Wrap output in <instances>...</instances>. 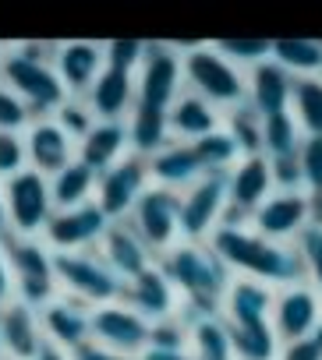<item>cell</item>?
Wrapping results in <instances>:
<instances>
[{
  "label": "cell",
  "instance_id": "603a6c76",
  "mask_svg": "<svg viewBox=\"0 0 322 360\" xmlns=\"http://www.w3.org/2000/svg\"><path fill=\"white\" fill-rule=\"evenodd\" d=\"M290 92H294V78L273 57L244 71V103L259 117L287 113L290 110Z\"/></svg>",
  "mask_w": 322,
  "mask_h": 360
},
{
  "label": "cell",
  "instance_id": "f35d334b",
  "mask_svg": "<svg viewBox=\"0 0 322 360\" xmlns=\"http://www.w3.org/2000/svg\"><path fill=\"white\" fill-rule=\"evenodd\" d=\"M297 258H301V272H304V283L322 297V226H308L301 237H297Z\"/></svg>",
  "mask_w": 322,
  "mask_h": 360
},
{
  "label": "cell",
  "instance_id": "3957f363",
  "mask_svg": "<svg viewBox=\"0 0 322 360\" xmlns=\"http://www.w3.org/2000/svg\"><path fill=\"white\" fill-rule=\"evenodd\" d=\"M0 82H4L32 120L54 117L68 92L54 71V43H22L15 50H0Z\"/></svg>",
  "mask_w": 322,
  "mask_h": 360
},
{
  "label": "cell",
  "instance_id": "8992f818",
  "mask_svg": "<svg viewBox=\"0 0 322 360\" xmlns=\"http://www.w3.org/2000/svg\"><path fill=\"white\" fill-rule=\"evenodd\" d=\"M57 286L64 297L103 307L124 297V283L110 272V265L99 258V251H78V255H57Z\"/></svg>",
  "mask_w": 322,
  "mask_h": 360
},
{
  "label": "cell",
  "instance_id": "836d02e7",
  "mask_svg": "<svg viewBox=\"0 0 322 360\" xmlns=\"http://www.w3.org/2000/svg\"><path fill=\"white\" fill-rule=\"evenodd\" d=\"M290 117L297 120L301 134H322V75L318 78H294Z\"/></svg>",
  "mask_w": 322,
  "mask_h": 360
},
{
  "label": "cell",
  "instance_id": "484cf974",
  "mask_svg": "<svg viewBox=\"0 0 322 360\" xmlns=\"http://www.w3.org/2000/svg\"><path fill=\"white\" fill-rule=\"evenodd\" d=\"M85 103L96 120H128V113L135 110V75L103 68V75L89 89Z\"/></svg>",
  "mask_w": 322,
  "mask_h": 360
},
{
  "label": "cell",
  "instance_id": "d6986e66",
  "mask_svg": "<svg viewBox=\"0 0 322 360\" xmlns=\"http://www.w3.org/2000/svg\"><path fill=\"white\" fill-rule=\"evenodd\" d=\"M124 304H131L149 325L156 321H167L181 311V297L174 290V283L163 276L159 265H149L142 276H135L131 283H124Z\"/></svg>",
  "mask_w": 322,
  "mask_h": 360
},
{
  "label": "cell",
  "instance_id": "c3c4849f",
  "mask_svg": "<svg viewBox=\"0 0 322 360\" xmlns=\"http://www.w3.org/2000/svg\"><path fill=\"white\" fill-rule=\"evenodd\" d=\"M8 300H15V279H11V265H8L4 240H0V307H4Z\"/></svg>",
  "mask_w": 322,
  "mask_h": 360
},
{
  "label": "cell",
  "instance_id": "9c48e42d",
  "mask_svg": "<svg viewBox=\"0 0 322 360\" xmlns=\"http://www.w3.org/2000/svg\"><path fill=\"white\" fill-rule=\"evenodd\" d=\"M181 92H185L181 50L174 43H149L145 60L135 71V103L167 113Z\"/></svg>",
  "mask_w": 322,
  "mask_h": 360
},
{
  "label": "cell",
  "instance_id": "44dd1931",
  "mask_svg": "<svg viewBox=\"0 0 322 360\" xmlns=\"http://www.w3.org/2000/svg\"><path fill=\"white\" fill-rule=\"evenodd\" d=\"M43 346H47V335H43L36 307L22 300H8L0 307V349H4L8 360H32Z\"/></svg>",
  "mask_w": 322,
  "mask_h": 360
},
{
  "label": "cell",
  "instance_id": "f6af8a7d",
  "mask_svg": "<svg viewBox=\"0 0 322 360\" xmlns=\"http://www.w3.org/2000/svg\"><path fill=\"white\" fill-rule=\"evenodd\" d=\"M29 110L22 106V99L0 82V131H25L29 127Z\"/></svg>",
  "mask_w": 322,
  "mask_h": 360
},
{
  "label": "cell",
  "instance_id": "d6a6232c",
  "mask_svg": "<svg viewBox=\"0 0 322 360\" xmlns=\"http://www.w3.org/2000/svg\"><path fill=\"white\" fill-rule=\"evenodd\" d=\"M290 78H318L322 75V39H273L269 53Z\"/></svg>",
  "mask_w": 322,
  "mask_h": 360
},
{
  "label": "cell",
  "instance_id": "ab89813d",
  "mask_svg": "<svg viewBox=\"0 0 322 360\" xmlns=\"http://www.w3.org/2000/svg\"><path fill=\"white\" fill-rule=\"evenodd\" d=\"M297 166H301V188L311 198L322 195V134H304L297 148Z\"/></svg>",
  "mask_w": 322,
  "mask_h": 360
},
{
  "label": "cell",
  "instance_id": "6da1fadb",
  "mask_svg": "<svg viewBox=\"0 0 322 360\" xmlns=\"http://www.w3.org/2000/svg\"><path fill=\"white\" fill-rule=\"evenodd\" d=\"M213 251L223 258V265L230 269V276L241 279H255L269 290H283L290 283H301V258L294 244H273L266 237H259L248 223L241 226H220L209 237Z\"/></svg>",
  "mask_w": 322,
  "mask_h": 360
},
{
  "label": "cell",
  "instance_id": "f1b7e54d",
  "mask_svg": "<svg viewBox=\"0 0 322 360\" xmlns=\"http://www.w3.org/2000/svg\"><path fill=\"white\" fill-rule=\"evenodd\" d=\"M230 335L234 360H276L280 339L273 332V321H223Z\"/></svg>",
  "mask_w": 322,
  "mask_h": 360
},
{
  "label": "cell",
  "instance_id": "681fc988",
  "mask_svg": "<svg viewBox=\"0 0 322 360\" xmlns=\"http://www.w3.org/2000/svg\"><path fill=\"white\" fill-rule=\"evenodd\" d=\"M138 360H195L188 349H156V346H145V353Z\"/></svg>",
  "mask_w": 322,
  "mask_h": 360
},
{
  "label": "cell",
  "instance_id": "cb8c5ba5",
  "mask_svg": "<svg viewBox=\"0 0 322 360\" xmlns=\"http://www.w3.org/2000/svg\"><path fill=\"white\" fill-rule=\"evenodd\" d=\"M167 127H171V141L195 145L199 138H206V134L223 127V110H216L213 103H206L202 96L185 89L174 99V106L167 110Z\"/></svg>",
  "mask_w": 322,
  "mask_h": 360
},
{
  "label": "cell",
  "instance_id": "52a82bcc",
  "mask_svg": "<svg viewBox=\"0 0 322 360\" xmlns=\"http://www.w3.org/2000/svg\"><path fill=\"white\" fill-rule=\"evenodd\" d=\"M4 205H8V237H43L54 209L50 176L36 169H22L4 180Z\"/></svg>",
  "mask_w": 322,
  "mask_h": 360
},
{
  "label": "cell",
  "instance_id": "1f68e13d",
  "mask_svg": "<svg viewBox=\"0 0 322 360\" xmlns=\"http://www.w3.org/2000/svg\"><path fill=\"white\" fill-rule=\"evenodd\" d=\"M96 173L85 162H68L57 176H50V195H54V209H78L96 202Z\"/></svg>",
  "mask_w": 322,
  "mask_h": 360
},
{
  "label": "cell",
  "instance_id": "ee69618b",
  "mask_svg": "<svg viewBox=\"0 0 322 360\" xmlns=\"http://www.w3.org/2000/svg\"><path fill=\"white\" fill-rule=\"evenodd\" d=\"M149 346L156 349H188V325L181 314L167 318V321H156L149 328Z\"/></svg>",
  "mask_w": 322,
  "mask_h": 360
},
{
  "label": "cell",
  "instance_id": "816d5d0a",
  "mask_svg": "<svg viewBox=\"0 0 322 360\" xmlns=\"http://www.w3.org/2000/svg\"><path fill=\"white\" fill-rule=\"evenodd\" d=\"M8 237V205H4V184H0V240Z\"/></svg>",
  "mask_w": 322,
  "mask_h": 360
},
{
  "label": "cell",
  "instance_id": "9f6ffc18",
  "mask_svg": "<svg viewBox=\"0 0 322 360\" xmlns=\"http://www.w3.org/2000/svg\"><path fill=\"white\" fill-rule=\"evenodd\" d=\"M0 360H8V356H0Z\"/></svg>",
  "mask_w": 322,
  "mask_h": 360
},
{
  "label": "cell",
  "instance_id": "4316f807",
  "mask_svg": "<svg viewBox=\"0 0 322 360\" xmlns=\"http://www.w3.org/2000/svg\"><path fill=\"white\" fill-rule=\"evenodd\" d=\"M149 176L152 184L171 188V191H188L195 180H202V162L195 159L192 145L185 141H171L167 148H159L156 155H149Z\"/></svg>",
  "mask_w": 322,
  "mask_h": 360
},
{
  "label": "cell",
  "instance_id": "60d3db41",
  "mask_svg": "<svg viewBox=\"0 0 322 360\" xmlns=\"http://www.w3.org/2000/svg\"><path fill=\"white\" fill-rule=\"evenodd\" d=\"M54 120H57V127H61L75 145L96 127V117H92V110H89L85 99H64V106L54 113Z\"/></svg>",
  "mask_w": 322,
  "mask_h": 360
},
{
  "label": "cell",
  "instance_id": "ac0fdd59",
  "mask_svg": "<svg viewBox=\"0 0 322 360\" xmlns=\"http://www.w3.org/2000/svg\"><path fill=\"white\" fill-rule=\"evenodd\" d=\"M39 325H43L47 342L57 346V349L75 353L85 342H92V307H85V304H78L64 293L39 311Z\"/></svg>",
  "mask_w": 322,
  "mask_h": 360
},
{
  "label": "cell",
  "instance_id": "d4e9b609",
  "mask_svg": "<svg viewBox=\"0 0 322 360\" xmlns=\"http://www.w3.org/2000/svg\"><path fill=\"white\" fill-rule=\"evenodd\" d=\"M131 152L128 120H96V127L78 141V162H85L96 176L106 173L113 162H120Z\"/></svg>",
  "mask_w": 322,
  "mask_h": 360
},
{
  "label": "cell",
  "instance_id": "277c9868",
  "mask_svg": "<svg viewBox=\"0 0 322 360\" xmlns=\"http://www.w3.org/2000/svg\"><path fill=\"white\" fill-rule=\"evenodd\" d=\"M181 50L185 89L213 103L216 110H234L244 103V71L230 64L213 43H174Z\"/></svg>",
  "mask_w": 322,
  "mask_h": 360
},
{
  "label": "cell",
  "instance_id": "4dcf8cb0",
  "mask_svg": "<svg viewBox=\"0 0 322 360\" xmlns=\"http://www.w3.org/2000/svg\"><path fill=\"white\" fill-rule=\"evenodd\" d=\"M128 138H131V152L149 159L156 155L159 148L171 145V127H167V113L163 110H149V106H138L128 113Z\"/></svg>",
  "mask_w": 322,
  "mask_h": 360
},
{
  "label": "cell",
  "instance_id": "db71d44e",
  "mask_svg": "<svg viewBox=\"0 0 322 360\" xmlns=\"http://www.w3.org/2000/svg\"><path fill=\"white\" fill-rule=\"evenodd\" d=\"M311 339L318 342V349H322V318H318V325H315V332H311Z\"/></svg>",
  "mask_w": 322,
  "mask_h": 360
},
{
  "label": "cell",
  "instance_id": "ffe728a7",
  "mask_svg": "<svg viewBox=\"0 0 322 360\" xmlns=\"http://www.w3.org/2000/svg\"><path fill=\"white\" fill-rule=\"evenodd\" d=\"M25 152H29V169L43 176H57L68 162L78 159V145L57 127L54 117L29 120L25 127Z\"/></svg>",
  "mask_w": 322,
  "mask_h": 360
},
{
  "label": "cell",
  "instance_id": "7a4b0ae2",
  "mask_svg": "<svg viewBox=\"0 0 322 360\" xmlns=\"http://www.w3.org/2000/svg\"><path fill=\"white\" fill-rule=\"evenodd\" d=\"M156 265L163 269V276L174 283L178 297H181V311L178 314H220L223 293L230 286V269L223 265V258L213 251V244H192L181 240L174 244L167 255H159Z\"/></svg>",
  "mask_w": 322,
  "mask_h": 360
},
{
  "label": "cell",
  "instance_id": "83f0119b",
  "mask_svg": "<svg viewBox=\"0 0 322 360\" xmlns=\"http://www.w3.org/2000/svg\"><path fill=\"white\" fill-rule=\"evenodd\" d=\"M273 297H276V290H269L255 279L234 276L223 293L220 318L223 321H273Z\"/></svg>",
  "mask_w": 322,
  "mask_h": 360
},
{
  "label": "cell",
  "instance_id": "ba28073f",
  "mask_svg": "<svg viewBox=\"0 0 322 360\" xmlns=\"http://www.w3.org/2000/svg\"><path fill=\"white\" fill-rule=\"evenodd\" d=\"M128 223L156 258L167 255L174 244H181V191L152 184L131 209Z\"/></svg>",
  "mask_w": 322,
  "mask_h": 360
},
{
  "label": "cell",
  "instance_id": "d590c367",
  "mask_svg": "<svg viewBox=\"0 0 322 360\" xmlns=\"http://www.w3.org/2000/svg\"><path fill=\"white\" fill-rule=\"evenodd\" d=\"M223 131L230 134L241 155H262V117L248 103L223 113Z\"/></svg>",
  "mask_w": 322,
  "mask_h": 360
},
{
  "label": "cell",
  "instance_id": "f907efd6",
  "mask_svg": "<svg viewBox=\"0 0 322 360\" xmlns=\"http://www.w3.org/2000/svg\"><path fill=\"white\" fill-rule=\"evenodd\" d=\"M32 360H75V356H71L68 349H57V346H50V342H47V346H43V349H39Z\"/></svg>",
  "mask_w": 322,
  "mask_h": 360
},
{
  "label": "cell",
  "instance_id": "2e32d148",
  "mask_svg": "<svg viewBox=\"0 0 322 360\" xmlns=\"http://www.w3.org/2000/svg\"><path fill=\"white\" fill-rule=\"evenodd\" d=\"M318 318H322V297L304 279L276 290V297H273V332H276L280 342L311 335Z\"/></svg>",
  "mask_w": 322,
  "mask_h": 360
},
{
  "label": "cell",
  "instance_id": "11a10c76",
  "mask_svg": "<svg viewBox=\"0 0 322 360\" xmlns=\"http://www.w3.org/2000/svg\"><path fill=\"white\" fill-rule=\"evenodd\" d=\"M0 356H4V349H0Z\"/></svg>",
  "mask_w": 322,
  "mask_h": 360
},
{
  "label": "cell",
  "instance_id": "bcb514c9",
  "mask_svg": "<svg viewBox=\"0 0 322 360\" xmlns=\"http://www.w3.org/2000/svg\"><path fill=\"white\" fill-rule=\"evenodd\" d=\"M276 360H322V349L311 335L304 339H290V342H280V356Z\"/></svg>",
  "mask_w": 322,
  "mask_h": 360
},
{
  "label": "cell",
  "instance_id": "7402d4cb",
  "mask_svg": "<svg viewBox=\"0 0 322 360\" xmlns=\"http://www.w3.org/2000/svg\"><path fill=\"white\" fill-rule=\"evenodd\" d=\"M99 258L110 265V272L120 279V283H131L135 276H142L149 265H156V255L142 244V237L131 230L128 219L120 223H110V230L103 233L99 240Z\"/></svg>",
  "mask_w": 322,
  "mask_h": 360
},
{
  "label": "cell",
  "instance_id": "f5cc1de1",
  "mask_svg": "<svg viewBox=\"0 0 322 360\" xmlns=\"http://www.w3.org/2000/svg\"><path fill=\"white\" fill-rule=\"evenodd\" d=\"M311 216H315V226H322V195L311 198Z\"/></svg>",
  "mask_w": 322,
  "mask_h": 360
},
{
  "label": "cell",
  "instance_id": "4fadbf2b",
  "mask_svg": "<svg viewBox=\"0 0 322 360\" xmlns=\"http://www.w3.org/2000/svg\"><path fill=\"white\" fill-rule=\"evenodd\" d=\"M110 230V219L96 202L78 205V209H57L43 230V244L54 255H78V251H96L103 233Z\"/></svg>",
  "mask_w": 322,
  "mask_h": 360
},
{
  "label": "cell",
  "instance_id": "74e56055",
  "mask_svg": "<svg viewBox=\"0 0 322 360\" xmlns=\"http://www.w3.org/2000/svg\"><path fill=\"white\" fill-rule=\"evenodd\" d=\"M213 46H216L230 64H237L241 71H248V68L269 60V53H273V39H259V36H230V39H216Z\"/></svg>",
  "mask_w": 322,
  "mask_h": 360
},
{
  "label": "cell",
  "instance_id": "7dc6e473",
  "mask_svg": "<svg viewBox=\"0 0 322 360\" xmlns=\"http://www.w3.org/2000/svg\"><path fill=\"white\" fill-rule=\"evenodd\" d=\"M71 356H75V360H138V356H128V353L103 349V346H96V342H85V346H82V349H75Z\"/></svg>",
  "mask_w": 322,
  "mask_h": 360
},
{
  "label": "cell",
  "instance_id": "b9f144b4",
  "mask_svg": "<svg viewBox=\"0 0 322 360\" xmlns=\"http://www.w3.org/2000/svg\"><path fill=\"white\" fill-rule=\"evenodd\" d=\"M29 169V152H25V131H0V184L11 180L15 173Z\"/></svg>",
  "mask_w": 322,
  "mask_h": 360
},
{
  "label": "cell",
  "instance_id": "9a60e30c",
  "mask_svg": "<svg viewBox=\"0 0 322 360\" xmlns=\"http://www.w3.org/2000/svg\"><path fill=\"white\" fill-rule=\"evenodd\" d=\"M149 321L124 300L92 307V342L113 353H128V356H142L149 346Z\"/></svg>",
  "mask_w": 322,
  "mask_h": 360
},
{
  "label": "cell",
  "instance_id": "6f0895ef",
  "mask_svg": "<svg viewBox=\"0 0 322 360\" xmlns=\"http://www.w3.org/2000/svg\"><path fill=\"white\" fill-rule=\"evenodd\" d=\"M230 360H234V356H230Z\"/></svg>",
  "mask_w": 322,
  "mask_h": 360
},
{
  "label": "cell",
  "instance_id": "8d00e7d4",
  "mask_svg": "<svg viewBox=\"0 0 322 360\" xmlns=\"http://www.w3.org/2000/svg\"><path fill=\"white\" fill-rule=\"evenodd\" d=\"M192 152H195V159L202 162V173H216V176H227V173L237 166V159H241L237 145L230 141V134H227L223 127L213 131V134H206V138H199V141L192 145Z\"/></svg>",
  "mask_w": 322,
  "mask_h": 360
},
{
  "label": "cell",
  "instance_id": "e575fe53",
  "mask_svg": "<svg viewBox=\"0 0 322 360\" xmlns=\"http://www.w3.org/2000/svg\"><path fill=\"white\" fill-rule=\"evenodd\" d=\"M304 134L297 127V120L287 113H273V117H262V155L266 159H287V155H297Z\"/></svg>",
  "mask_w": 322,
  "mask_h": 360
},
{
  "label": "cell",
  "instance_id": "5bb4252c",
  "mask_svg": "<svg viewBox=\"0 0 322 360\" xmlns=\"http://www.w3.org/2000/svg\"><path fill=\"white\" fill-rule=\"evenodd\" d=\"M276 191L273 166L266 155H241L237 166L227 173V219L223 226H241L252 219V212Z\"/></svg>",
  "mask_w": 322,
  "mask_h": 360
},
{
  "label": "cell",
  "instance_id": "7bdbcfd3",
  "mask_svg": "<svg viewBox=\"0 0 322 360\" xmlns=\"http://www.w3.org/2000/svg\"><path fill=\"white\" fill-rule=\"evenodd\" d=\"M145 50H149V43H142V39H110V43H103L106 68H117V71H128V75H135L142 68Z\"/></svg>",
  "mask_w": 322,
  "mask_h": 360
},
{
  "label": "cell",
  "instance_id": "e0dca14e",
  "mask_svg": "<svg viewBox=\"0 0 322 360\" xmlns=\"http://www.w3.org/2000/svg\"><path fill=\"white\" fill-rule=\"evenodd\" d=\"M103 68H106L103 43H89V39L54 43V71H57L68 99H85L89 89L96 85V78L103 75Z\"/></svg>",
  "mask_w": 322,
  "mask_h": 360
},
{
  "label": "cell",
  "instance_id": "7c38bea8",
  "mask_svg": "<svg viewBox=\"0 0 322 360\" xmlns=\"http://www.w3.org/2000/svg\"><path fill=\"white\" fill-rule=\"evenodd\" d=\"M315 223L308 191H273L248 219V226L273 244H297V237Z\"/></svg>",
  "mask_w": 322,
  "mask_h": 360
},
{
  "label": "cell",
  "instance_id": "f546056e",
  "mask_svg": "<svg viewBox=\"0 0 322 360\" xmlns=\"http://www.w3.org/2000/svg\"><path fill=\"white\" fill-rule=\"evenodd\" d=\"M185 318V314H181ZM188 353L195 360H230V335L220 314H188Z\"/></svg>",
  "mask_w": 322,
  "mask_h": 360
},
{
  "label": "cell",
  "instance_id": "8fae6325",
  "mask_svg": "<svg viewBox=\"0 0 322 360\" xmlns=\"http://www.w3.org/2000/svg\"><path fill=\"white\" fill-rule=\"evenodd\" d=\"M227 176L206 173L188 191H181V240L206 244L227 219Z\"/></svg>",
  "mask_w": 322,
  "mask_h": 360
},
{
  "label": "cell",
  "instance_id": "5b68a950",
  "mask_svg": "<svg viewBox=\"0 0 322 360\" xmlns=\"http://www.w3.org/2000/svg\"><path fill=\"white\" fill-rule=\"evenodd\" d=\"M4 251L15 279V300L43 311L50 300L61 297L57 255L43 244V237H4Z\"/></svg>",
  "mask_w": 322,
  "mask_h": 360
},
{
  "label": "cell",
  "instance_id": "30bf717a",
  "mask_svg": "<svg viewBox=\"0 0 322 360\" xmlns=\"http://www.w3.org/2000/svg\"><path fill=\"white\" fill-rule=\"evenodd\" d=\"M152 188L149 176V159L128 152L120 162H113L106 173H99L96 180V205L103 209V216L110 223H120L131 216V209L138 205V198Z\"/></svg>",
  "mask_w": 322,
  "mask_h": 360
}]
</instances>
